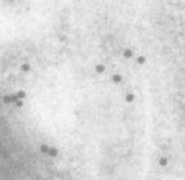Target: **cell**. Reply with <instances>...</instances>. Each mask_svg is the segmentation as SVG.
<instances>
[{"mask_svg": "<svg viewBox=\"0 0 185 180\" xmlns=\"http://www.w3.org/2000/svg\"><path fill=\"white\" fill-rule=\"evenodd\" d=\"M48 155L52 156V158H55V156L57 155V151H56L55 148H49V152H48Z\"/></svg>", "mask_w": 185, "mask_h": 180, "instance_id": "obj_1", "label": "cell"}, {"mask_svg": "<svg viewBox=\"0 0 185 180\" xmlns=\"http://www.w3.org/2000/svg\"><path fill=\"white\" fill-rule=\"evenodd\" d=\"M40 150H41V152H43V153H48V152H49V148H48L47 145H41Z\"/></svg>", "mask_w": 185, "mask_h": 180, "instance_id": "obj_2", "label": "cell"}]
</instances>
